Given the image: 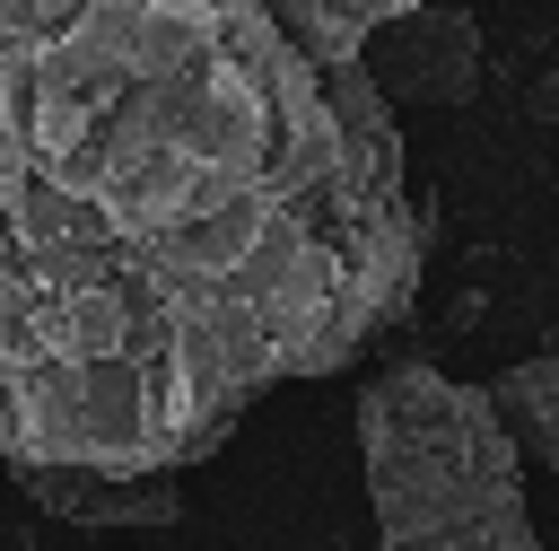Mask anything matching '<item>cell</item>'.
<instances>
[{"instance_id":"cell-1","label":"cell","mask_w":559,"mask_h":551,"mask_svg":"<svg viewBox=\"0 0 559 551\" xmlns=\"http://www.w3.org/2000/svg\"><path fill=\"white\" fill-rule=\"evenodd\" d=\"M428 192L367 61L262 0H0V455L210 464L419 289Z\"/></svg>"},{"instance_id":"cell-6","label":"cell","mask_w":559,"mask_h":551,"mask_svg":"<svg viewBox=\"0 0 559 551\" xmlns=\"http://www.w3.org/2000/svg\"><path fill=\"white\" fill-rule=\"evenodd\" d=\"M262 9H271L314 61H349V52H358L393 9H411V0H262Z\"/></svg>"},{"instance_id":"cell-5","label":"cell","mask_w":559,"mask_h":551,"mask_svg":"<svg viewBox=\"0 0 559 551\" xmlns=\"http://www.w3.org/2000/svg\"><path fill=\"white\" fill-rule=\"evenodd\" d=\"M489 402L507 411V429H515L524 464H559V350L515 359V367L489 385Z\"/></svg>"},{"instance_id":"cell-4","label":"cell","mask_w":559,"mask_h":551,"mask_svg":"<svg viewBox=\"0 0 559 551\" xmlns=\"http://www.w3.org/2000/svg\"><path fill=\"white\" fill-rule=\"evenodd\" d=\"M17 490L52 516V525H183L175 472H79V464H9Z\"/></svg>"},{"instance_id":"cell-3","label":"cell","mask_w":559,"mask_h":551,"mask_svg":"<svg viewBox=\"0 0 559 551\" xmlns=\"http://www.w3.org/2000/svg\"><path fill=\"white\" fill-rule=\"evenodd\" d=\"M358 61H367V79L384 87L393 114H402V105L454 114V105H472L480 79H489L480 26H472V9H454V0H411V9H393V17L358 44Z\"/></svg>"},{"instance_id":"cell-2","label":"cell","mask_w":559,"mask_h":551,"mask_svg":"<svg viewBox=\"0 0 559 551\" xmlns=\"http://www.w3.org/2000/svg\"><path fill=\"white\" fill-rule=\"evenodd\" d=\"M358 464L376 551H542L524 516V446L489 385L393 359L358 385Z\"/></svg>"}]
</instances>
